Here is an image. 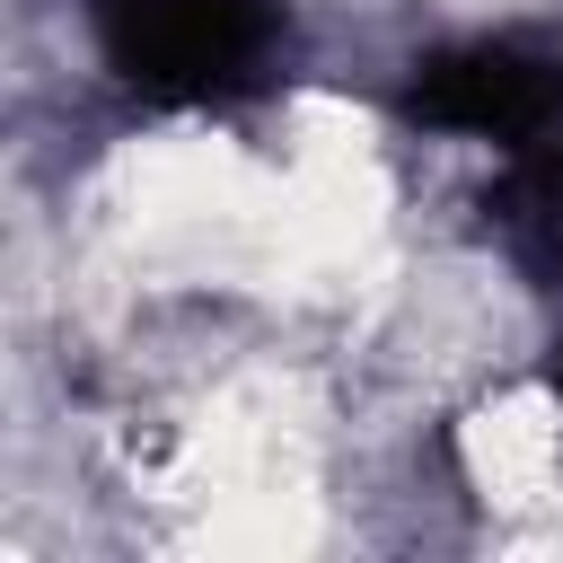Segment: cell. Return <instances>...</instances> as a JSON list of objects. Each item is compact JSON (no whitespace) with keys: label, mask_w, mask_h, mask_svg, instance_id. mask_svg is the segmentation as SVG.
<instances>
[{"label":"cell","mask_w":563,"mask_h":563,"mask_svg":"<svg viewBox=\"0 0 563 563\" xmlns=\"http://www.w3.org/2000/svg\"><path fill=\"white\" fill-rule=\"evenodd\" d=\"M528 211H537V220H545V229L563 238V150L528 167Z\"/></svg>","instance_id":"cell-3"},{"label":"cell","mask_w":563,"mask_h":563,"mask_svg":"<svg viewBox=\"0 0 563 563\" xmlns=\"http://www.w3.org/2000/svg\"><path fill=\"white\" fill-rule=\"evenodd\" d=\"M554 387H563V369H554Z\"/></svg>","instance_id":"cell-4"},{"label":"cell","mask_w":563,"mask_h":563,"mask_svg":"<svg viewBox=\"0 0 563 563\" xmlns=\"http://www.w3.org/2000/svg\"><path fill=\"white\" fill-rule=\"evenodd\" d=\"M106 62L158 106H211L264 79L282 18L273 0H106L97 9Z\"/></svg>","instance_id":"cell-1"},{"label":"cell","mask_w":563,"mask_h":563,"mask_svg":"<svg viewBox=\"0 0 563 563\" xmlns=\"http://www.w3.org/2000/svg\"><path fill=\"white\" fill-rule=\"evenodd\" d=\"M422 123L440 132H466V141H545L563 123V62L554 53H528V44H457L440 53L413 97H405Z\"/></svg>","instance_id":"cell-2"}]
</instances>
